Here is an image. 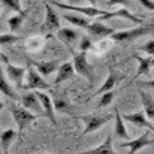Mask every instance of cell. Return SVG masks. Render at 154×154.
<instances>
[{"label": "cell", "mask_w": 154, "mask_h": 154, "mask_svg": "<svg viewBox=\"0 0 154 154\" xmlns=\"http://www.w3.org/2000/svg\"><path fill=\"white\" fill-rule=\"evenodd\" d=\"M51 5L60 8V9H64V11H72V12H78V14H82V17H87V18H99V20H105V17H108L109 12L102 11L96 6H79V5H66V3H60V2H51Z\"/></svg>", "instance_id": "1"}, {"label": "cell", "mask_w": 154, "mask_h": 154, "mask_svg": "<svg viewBox=\"0 0 154 154\" xmlns=\"http://www.w3.org/2000/svg\"><path fill=\"white\" fill-rule=\"evenodd\" d=\"M72 63H73L75 72L82 75L84 78H87L88 84L93 85V82H94V69H93V66L87 60V52H82V51L73 52Z\"/></svg>", "instance_id": "2"}, {"label": "cell", "mask_w": 154, "mask_h": 154, "mask_svg": "<svg viewBox=\"0 0 154 154\" xmlns=\"http://www.w3.org/2000/svg\"><path fill=\"white\" fill-rule=\"evenodd\" d=\"M11 114H12V117H14V120H15L20 132H23L29 124H32L36 118L41 117V115H38L35 112H30L23 105H17V103H12L11 105Z\"/></svg>", "instance_id": "3"}, {"label": "cell", "mask_w": 154, "mask_h": 154, "mask_svg": "<svg viewBox=\"0 0 154 154\" xmlns=\"http://www.w3.org/2000/svg\"><path fill=\"white\" fill-rule=\"evenodd\" d=\"M154 30V24H148V26H142V27H135L130 30H121V32H115L111 39L114 42H123V41H132V39H138L144 35H148Z\"/></svg>", "instance_id": "4"}, {"label": "cell", "mask_w": 154, "mask_h": 154, "mask_svg": "<svg viewBox=\"0 0 154 154\" xmlns=\"http://www.w3.org/2000/svg\"><path fill=\"white\" fill-rule=\"evenodd\" d=\"M2 60L5 61V69H6V75H8V78L18 87V88H23V81H24V78H26V73H27V67H24V66H14L9 60H8V57L3 54L2 55Z\"/></svg>", "instance_id": "5"}, {"label": "cell", "mask_w": 154, "mask_h": 154, "mask_svg": "<svg viewBox=\"0 0 154 154\" xmlns=\"http://www.w3.org/2000/svg\"><path fill=\"white\" fill-rule=\"evenodd\" d=\"M24 90H47L50 88V84L44 79V76L33 67V66H29L27 67V81L26 84L23 85Z\"/></svg>", "instance_id": "6"}, {"label": "cell", "mask_w": 154, "mask_h": 154, "mask_svg": "<svg viewBox=\"0 0 154 154\" xmlns=\"http://www.w3.org/2000/svg\"><path fill=\"white\" fill-rule=\"evenodd\" d=\"M81 120L85 124L82 135H88L91 132L99 130L108 121H111L112 120V115L111 114H108V115H84V117H81Z\"/></svg>", "instance_id": "7"}, {"label": "cell", "mask_w": 154, "mask_h": 154, "mask_svg": "<svg viewBox=\"0 0 154 154\" xmlns=\"http://www.w3.org/2000/svg\"><path fill=\"white\" fill-rule=\"evenodd\" d=\"M42 30L48 32V35H52L54 32L57 33L60 30V17L54 11V8L47 2H45V21H44Z\"/></svg>", "instance_id": "8"}, {"label": "cell", "mask_w": 154, "mask_h": 154, "mask_svg": "<svg viewBox=\"0 0 154 154\" xmlns=\"http://www.w3.org/2000/svg\"><path fill=\"white\" fill-rule=\"evenodd\" d=\"M39 102L42 105V109H44V117H47L48 120H51V123L57 127V120H55V108H54V102L52 99L47 94V93H42V91H35Z\"/></svg>", "instance_id": "9"}, {"label": "cell", "mask_w": 154, "mask_h": 154, "mask_svg": "<svg viewBox=\"0 0 154 154\" xmlns=\"http://www.w3.org/2000/svg\"><path fill=\"white\" fill-rule=\"evenodd\" d=\"M85 30L90 33V36L97 38L99 41H102V39H105V38H111V36L117 32L114 27H108V26L102 24L100 21H94V23H91Z\"/></svg>", "instance_id": "10"}, {"label": "cell", "mask_w": 154, "mask_h": 154, "mask_svg": "<svg viewBox=\"0 0 154 154\" xmlns=\"http://www.w3.org/2000/svg\"><path fill=\"white\" fill-rule=\"evenodd\" d=\"M20 100H21V105H23L26 109H29L30 112L33 111L35 114H38V115L44 117L42 105H41V102H39V99H38V96H36V93H35V91H30V93L23 94V96L20 97Z\"/></svg>", "instance_id": "11"}, {"label": "cell", "mask_w": 154, "mask_h": 154, "mask_svg": "<svg viewBox=\"0 0 154 154\" xmlns=\"http://www.w3.org/2000/svg\"><path fill=\"white\" fill-rule=\"evenodd\" d=\"M151 144H154V139L150 138V133L147 132V133L141 135L139 138H136V139H133V141L123 142L121 147H127V148H129V153L127 154H135V153H138V151H141L142 148H145L147 145H151Z\"/></svg>", "instance_id": "12"}, {"label": "cell", "mask_w": 154, "mask_h": 154, "mask_svg": "<svg viewBox=\"0 0 154 154\" xmlns=\"http://www.w3.org/2000/svg\"><path fill=\"white\" fill-rule=\"evenodd\" d=\"M123 120L132 123L133 126H138V127H147L150 132H154L153 123H150V120H148V117L145 115L144 111H139V112H135V114H124V115H123Z\"/></svg>", "instance_id": "13"}, {"label": "cell", "mask_w": 154, "mask_h": 154, "mask_svg": "<svg viewBox=\"0 0 154 154\" xmlns=\"http://www.w3.org/2000/svg\"><path fill=\"white\" fill-rule=\"evenodd\" d=\"M32 66H33L42 76H50L51 73L57 72L58 67H60V64H58L57 60H50V61H33Z\"/></svg>", "instance_id": "14"}, {"label": "cell", "mask_w": 154, "mask_h": 154, "mask_svg": "<svg viewBox=\"0 0 154 154\" xmlns=\"http://www.w3.org/2000/svg\"><path fill=\"white\" fill-rule=\"evenodd\" d=\"M75 75V67H73V63L72 61H64L63 64H60L58 70H57V75H55V79H54V84H60L66 79H70L72 76Z\"/></svg>", "instance_id": "15"}, {"label": "cell", "mask_w": 154, "mask_h": 154, "mask_svg": "<svg viewBox=\"0 0 154 154\" xmlns=\"http://www.w3.org/2000/svg\"><path fill=\"white\" fill-rule=\"evenodd\" d=\"M54 108H55V112H61V114H67L70 117H75V109L73 106L70 105V102L64 97V96H55L54 97Z\"/></svg>", "instance_id": "16"}, {"label": "cell", "mask_w": 154, "mask_h": 154, "mask_svg": "<svg viewBox=\"0 0 154 154\" xmlns=\"http://www.w3.org/2000/svg\"><path fill=\"white\" fill-rule=\"evenodd\" d=\"M57 38L64 44V45H67V47H70L75 41H76V38L79 36V33L76 32V30H73V29H69V27H64V29H60L57 33Z\"/></svg>", "instance_id": "17"}, {"label": "cell", "mask_w": 154, "mask_h": 154, "mask_svg": "<svg viewBox=\"0 0 154 154\" xmlns=\"http://www.w3.org/2000/svg\"><path fill=\"white\" fill-rule=\"evenodd\" d=\"M114 111H115V127H114V135H115L117 138H120V139H129L130 135H129V132H127V129H126V126H124V120H123L120 111H118V109H114Z\"/></svg>", "instance_id": "18"}, {"label": "cell", "mask_w": 154, "mask_h": 154, "mask_svg": "<svg viewBox=\"0 0 154 154\" xmlns=\"http://www.w3.org/2000/svg\"><path fill=\"white\" fill-rule=\"evenodd\" d=\"M81 154H117L115 150H114V147H112V136L109 135L105 139V142L100 144L99 147H94V148L87 150V151H84V153H81Z\"/></svg>", "instance_id": "19"}, {"label": "cell", "mask_w": 154, "mask_h": 154, "mask_svg": "<svg viewBox=\"0 0 154 154\" xmlns=\"http://www.w3.org/2000/svg\"><path fill=\"white\" fill-rule=\"evenodd\" d=\"M0 93H2V94H5V96H8L9 99L20 100V97L17 96L15 90L11 87V84L8 82V79L3 76V70H2V67H0Z\"/></svg>", "instance_id": "20"}, {"label": "cell", "mask_w": 154, "mask_h": 154, "mask_svg": "<svg viewBox=\"0 0 154 154\" xmlns=\"http://www.w3.org/2000/svg\"><path fill=\"white\" fill-rule=\"evenodd\" d=\"M117 81H118V76L112 72V70H109V75H108V78H106V81L102 84V87L94 93V96H102L105 93H108V91H112V88L115 87V84H117Z\"/></svg>", "instance_id": "21"}, {"label": "cell", "mask_w": 154, "mask_h": 154, "mask_svg": "<svg viewBox=\"0 0 154 154\" xmlns=\"http://www.w3.org/2000/svg\"><path fill=\"white\" fill-rule=\"evenodd\" d=\"M141 100H142L145 115L148 117V120L154 121V99L150 94H147L145 91H141Z\"/></svg>", "instance_id": "22"}, {"label": "cell", "mask_w": 154, "mask_h": 154, "mask_svg": "<svg viewBox=\"0 0 154 154\" xmlns=\"http://www.w3.org/2000/svg\"><path fill=\"white\" fill-rule=\"evenodd\" d=\"M135 58L138 60V70H136V75H135V76L148 75V73H150V69H151V66H153V57L142 58V57L136 55Z\"/></svg>", "instance_id": "23"}, {"label": "cell", "mask_w": 154, "mask_h": 154, "mask_svg": "<svg viewBox=\"0 0 154 154\" xmlns=\"http://www.w3.org/2000/svg\"><path fill=\"white\" fill-rule=\"evenodd\" d=\"M15 138H17V132L14 129H8V130H3L0 133V142H2L3 151H8L9 150V147L15 141Z\"/></svg>", "instance_id": "24"}, {"label": "cell", "mask_w": 154, "mask_h": 154, "mask_svg": "<svg viewBox=\"0 0 154 154\" xmlns=\"http://www.w3.org/2000/svg\"><path fill=\"white\" fill-rule=\"evenodd\" d=\"M64 20L67 21V23H70V24H73L75 27H81V29H87L90 24H91V21H90V18H87V17H81V15H64Z\"/></svg>", "instance_id": "25"}, {"label": "cell", "mask_w": 154, "mask_h": 154, "mask_svg": "<svg viewBox=\"0 0 154 154\" xmlns=\"http://www.w3.org/2000/svg\"><path fill=\"white\" fill-rule=\"evenodd\" d=\"M44 44H45V38H42V36H32V38H29L26 41V48L29 51L36 52L44 47Z\"/></svg>", "instance_id": "26"}, {"label": "cell", "mask_w": 154, "mask_h": 154, "mask_svg": "<svg viewBox=\"0 0 154 154\" xmlns=\"http://www.w3.org/2000/svg\"><path fill=\"white\" fill-rule=\"evenodd\" d=\"M24 15H26V12L24 14H18V15H12L8 20V26H9V30L11 32H15V30H18L21 27L23 20H24Z\"/></svg>", "instance_id": "27"}, {"label": "cell", "mask_w": 154, "mask_h": 154, "mask_svg": "<svg viewBox=\"0 0 154 154\" xmlns=\"http://www.w3.org/2000/svg\"><path fill=\"white\" fill-rule=\"evenodd\" d=\"M6 8L15 11L17 14H24V11L21 9V0H0Z\"/></svg>", "instance_id": "28"}, {"label": "cell", "mask_w": 154, "mask_h": 154, "mask_svg": "<svg viewBox=\"0 0 154 154\" xmlns=\"http://www.w3.org/2000/svg\"><path fill=\"white\" fill-rule=\"evenodd\" d=\"M21 38L12 33H6V35H0V45H9V44H15L18 42Z\"/></svg>", "instance_id": "29"}, {"label": "cell", "mask_w": 154, "mask_h": 154, "mask_svg": "<svg viewBox=\"0 0 154 154\" xmlns=\"http://www.w3.org/2000/svg\"><path fill=\"white\" fill-rule=\"evenodd\" d=\"M114 100V91H108L100 96V100L97 103V108H106L108 105H111V102Z\"/></svg>", "instance_id": "30"}, {"label": "cell", "mask_w": 154, "mask_h": 154, "mask_svg": "<svg viewBox=\"0 0 154 154\" xmlns=\"http://www.w3.org/2000/svg\"><path fill=\"white\" fill-rule=\"evenodd\" d=\"M91 47H93V41H91L88 36H82L81 41H79V51L87 52Z\"/></svg>", "instance_id": "31"}, {"label": "cell", "mask_w": 154, "mask_h": 154, "mask_svg": "<svg viewBox=\"0 0 154 154\" xmlns=\"http://www.w3.org/2000/svg\"><path fill=\"white\" fill-rule=\"evenodd\" d=\"M141 50L145 52L147 55H150V57H154V41L151 39V41H148L147 44H144Z\"/></svg>", "instance_id": "32"}, {"label": "cell", "mask_w": 154, "mask_h": 154, "mask_svg": "<svg viewBox=\"0 0 154 154\" xmlns=\"http://www.w3.org/2000/svg\"><path fill=\"white\" fill-rule=\"evenodd\" d=\"M106 5H108V6H117V5H121L123 8L127 9V8L132 5V0H108Z\"/></svg>", "instance_id": "33"}, {"label": "cell", "mask_w": 154, "mask_h": 154, "mask_svg": "<svg viewBox=\"0 0 154 154\" xmlns=\"http://www.w3.org/2000/svg\"><path fill=\"white\" fill-rule=\"evenodd\" d=\"M138 2H139L147 11H153L154 12V2L153 0H138Z\"/></svg>", "instance_id": "34"}, {"label": "cell", "mask_w": 154, "mask_h": 154, "mask_svg": "<svg viewBox=\"0 0 154 154\" xmlns=\"http://www.w3.org/2000/svg\"><path fill=\"white\" fill-rule=\"evenodd\" d=\"M139 85H142V87H151V88H154V79H151V81H145V82H141Z\"/></svg>", "instance_id": "35"}, {"label": "cell", "mask_w": 154, "mask_h": 154, "mask_svg": "<svg viewBox=\"0 0 154 154\" xmlns=\"http://www.w3.org/2000/svg\"><path fill=\"white\" fill-rule=\"evenodd\" d=\"M87 2H88L91 6H94V5H96V0H87Z\"/></svg>", "instance_id": "36"}, {"label": "cell", "mask_w": 154, "mask_h": 154, "mask_svg": "<svg viewBox=\"0 0 154 154\" xmlns=\"http://www.w3.org/2000/svg\"><path fill=\"white\" fill-rule=\"evenodd\" d=\"M67 2H70V3H75V5H76V3H81V0H67Z\"/></svg>", "instance_id": "37"}, {"label": "cell", "mask_w": 154, "mask_h": 154, "mask_svg": "<svg viewBox=\"0 0 154 154\" xmlns=\"http://www.w3.org/2000/svg\"><path fill=\"white\" fill-rule=\"evenodd\" d=\"M2 109H3V102L0 100V111H2Z\"/></svg>", "instance_id": "38"}, {"label": "cell", "mask_w": 154, "mask_h": 154, "mask_svg": "<svg viewBox=\"0 0 154 154\" xmlns=\"http://www.w3.org/2000/svg\"><path fill=\"white\" fill-rule=\"evenodd\" d=\"M2 154H9V151H2Z\"/></svg>", "instance_id": "39"}, {"label": "cell", "mask_w": 154, "mask_h": 154, "mask_svg": "<svg viewBox=\"0 0 154 154\" xmlns=\"http://www.w3.org/2000/svg\"><path fill=\"white\" fill-rule=\"evenodd\" d=\"M2 55H3V54H0V60H2Z\"/></svg>", "instance_id": "40"}, {"label": "cell", "mask_w": 154, "mask_h": 154, "mask_svg": "<svg viewBox=\"0 0 154 154\" xmlns=\"http://www.w3.org/2000/svg\"><path fill=\"white\" fill-rule=\"evenodd\" d=\"M153 66H154V57H153Z\"/></svg>", "instance_id": "41"}, {"label": "cell", "mask_w": 154, "mask_h": 154, "mask_svg": "<svg viewBox=\"0 0 154 154\" xmlns=\"http://www.w3.org/2000/svg\"><path fill=\"white\" fill-rule=\"evenodd\" d=\"M0 11H2V5H0Z\"/></svg>", "instance_id": "42"}, {"label": "cell", "mask_w": 154, "mask_h": 154, "mask_svg": "<svg viewBox=\"0 0 154 154\" xmlns=\"http://www.w3.org/2000/svg\"><path fill=\"white\" fill-rule=\"evenodd\" d=\"M44 2H45V0H44Z\"/></svg>", "instance_id": "43"}]
</instances>
